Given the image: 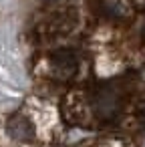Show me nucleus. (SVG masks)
I'll return each mask as SVG.
<instances>
[{
	"label": "nucleus",
	"mask_w": 145,
	"mask_h": 147,
	"mask_svg": "<svg viewBox=\"0 0 145 147\" xmlns=\"http://www.w3.org/2000/svg\"><path fill=\"white\" fill-rule=\"evenodd\" d=\"M125 109V93L121 87H103L93 97V111L99 123H115Z\"/></svg>",
	"instance_id": "1"
},
{
	"label": "nucleus",
	"mask_w": 145,
	"mask_h": 147,
	"mask_svg": "<svg viewBox=\"0 0 145 147\" xmlns=\"http://www.w3.org/2000/svg\"><path fill=\"white\" fill-rule=\"evenodd\" d=\"M51 63H53L55 73L61 75V77H69V75H73V73L77 71V67H79V61H77V57H75L71 51L55 53Z\"/></svg>",
	"instance_id": "2"
}]
</instances>
